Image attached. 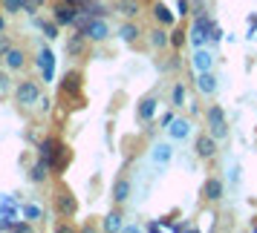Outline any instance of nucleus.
<instances>
[{
  "mask_svg": "<svg viewBox=\"0 0 257 233\" xmlns=\"http://www.w3.org/2000/svg\"><path fill=\"white\" fill-rule=\"evenodd\" d=\"M3 32H6V18L0 14V35H3Z\"/></svg>",
  "mask_w": 257,
  "mask_h": 233,
  "instance_id": "nucleus-42",
  "label": "nucleus"
},
{
  "mask_svg": "<svg viewBox=\"0 0 257 233\" xmlns=\"http://www.w3.org/2000/svg\"><path fill=\"white\" fill-rule=\"evenodd\" d=\"M32 224H35V222H29V219L24 216V222H21V219H15V222H12V230H18V233H26V230H32Z\"/></svg>",
  "mask_w": 257,
  "mask_h": 233,
  "instance_id": "nucleus-34",
  "label": "nucleus"
},
{
  "mask_svg": "<svg viewBox=\"0 0 257 233\" xmlns=\"http://www.w3.org/2000/svg\"><path fill=\"white\" fill-rule=\"evenodd\" d=\"M81 86H84L81 70H67L64 72V78L58 81V90H61L64 98H78V95H81Z\"/></svg>",
  "mask_w": 257,
  "mask_h": 233,
  "instance_id": "nucleus-4",
  "label": "nucleus"
},
{
  "mask_svg": "<svg viewBox=\"0 0 257 233\" xmlns=\"http://www.w3.org/2000/svg\"><path fill=\"white\" fill-rule=\"evenodd\" d=\"M47 6V0H29V6H26V12L24 14H29V18H38V12Z\"/></svg>",
  "mask_w": 257,
  "mask_h": 233,
  "instance_id": "nucleus-33",
  "label": "nucleus"
},
{
  "mask_svg": "<svg viewBox=\"0 0 257 233\" xmlns=\"http://www.w3.org/2000/svg\"><path fill=\"white\" fill-rule=\"evenodd\" d=\"M174 118H176V112H174V106H171V112H165V116L159 118V127H165V130H168V127H171V121H174Z\"/></svg>",
  "mask_w": 257,
  "mask_h": 233,
  "instance_id": "nucleus-37",
  "label": "nucleus"
},
{
  "mask_svg": "<svg viewBox=\"0 0 257 233\" xmlns=\"http://www.w3.org/2000/svg\"><path fill=\"white\" fill-rule=\"evenodd\" d=\"M9 46H12V44H9V40H6V35H0V58H3V55H6V52H9Z\"/></svg>",
  "mask_w": 257,
  "mask_h": 233,
  "instance_id": "nucleus-39",
  "label": "nucleus"
},
{
  "mask_svg": "<svg viewBox=\"0 0 257 233\" xmlns=\"http://www.w3.org/2000/svg\"><path fill=\"white\" fill-rule=\"evenodd\" d=\"M116 12L124 18V20H136L142 12V3L139 0H116Z\"/></svg>",
  "mask_w": 257,
  "mask_h": 233,
  "instance_id": "nucleus-20",
  "label": "nucleus"
},
{
  "mask_svg": "<svg viewBox=\"0 0 257 233\" xmlns=\"http://www.w3.org/2000/svg\"><path fill=\"white\" fill-rule=\"evenodd\" d=\"M0 60H3V58H0Z\"/></svg>",
  "mask_w": 257,
  "mask_h": 233,
  "instance_id": "nucleus-44",
  "label": "nucleus"
},
{
  "mask_svg": "<svg viewBox=\"0 0 257 233\" xmlns=\"http://www.w3.org/2000/svg\"><path fill=\"white\" fill-rule=\"evenodd\" d=\"M21 216H26L29 222H41V219H44V208H41V204H32V202H24Z\"/></svg>",
  "mask_w": 257,
  "mask_h": 233,
  "instance_id": "nucleus-28",
  "label": "nucleus"
},
{
  "mask_svg": "<svg viewBox=\"0 0 257 233\" xmlns=\"http://www.w3.org/2000/svg\"><path fill=\"white\" fill-rule=\"evenodd\" d=\"M116 35L121 38L124 44H136V40L142 38V29H139V24H136V20H124V24L118 26Z\"/></svg>",
  "mask_w": 257,
  "mask_h": 233,
  "instance_id": "nucleus-21",
  "label": "nucleus"
},
{
  "mask_svg": "<svg viewBox=\"0 0 257 233\" xmlns=\"http://www.w3.org/2000/svg\"><path fill=\"white\" fill-rule=\"evenodd\" d=\"M35 66H38V72H41L44 84H55V52H52L49 46H41V49H38Z\"/></svg>",
  "mask_w": 257,
  "mask_h": 233,
  "instance_id": "nucleus-3",
  "label": "nucleus"
},
{
  "mask_svg": "<svg viewBox=\"0 0 257 233\" xmlns=\"http://www.w3.org/2000/svg\"><path fill=\"white\" fill-rule=\"evenodd\" d=\"M159 228H165V222H148V230H159Z\"/></svg>",
  "mask_w": 257,
  "mask_h": 233,
  "instance_id": "nucleus-41",
  "label": "nucleus"
},
{
  "mask_svg": "<svg viewBox=\"0 0 257 233\" xmlns=\"http://www.w3.org/2000/svg\"><path fill=\"white\" fill-rule=\"evenodd\" d=\"M55 210H58V216L64 219H72L75 213H78V198L72 196L70 187H61L58 196H55Z\"/></svg>",
  "mask_w": 257,
  "mask_h": 233,
  "instance_id": "nucleus-6",
  "label": "nucleus"
},
{
  "mask_svg": "<svg viewBox=\"0 0 257 233\" xmlns=\"http://www.w3.org/2000/svg\"><path fill=\"white\" fill-rule=\"evenodd\" d=\"M81 32L87 35V40H90V44H104V40H110V38H113V26H110V20H107V18H90Z\"/></svg>",
  "mask_w": 257,
  "mask_h": 233,
  "instance_id": "nucleus-2",
  "label": "nucleus"
},
{
  "mask_svg": "<svg viewBox=\"0 0 257 233\" xmlns=\"http://www.w3.org/2000/svg\"><path fill=\"white\" fill-rule=\"evenodd\" d=\"M9 92H15V84L9 78V70H6V72H0V98H6Z\"/></svg>",
  "mask_w": 257,
  "mask_h": 233,
  "instance_id": "nucleus-30",
  "label": "nucleus"
},
{
  "mask_svg": "<svg viewBox=\"0 0 257 233\" xmlns=\"http://www.w3.org/2000/svg\"><path fill=\"white\" fill-rule=\"evenodd\" d=\"M64 3H72V6H81V0H64Z\"/></svg>",
  "mask_w": 257,
  "mask_h": 233,
  "instance_id": "nucleus-43",
  "label": "nucleus"
},
{
  "mask_svg": "<svg viewBox=\"0 0 257 233\" xmlns=\"http://www.w3.org/2000/svg\"><path fill=\"white\" fill-rule=\"evenodd\" d=\"M185 104H188V86L182 81H176L174 90H171V106L174 110H182Z\"/></svg>",
  "mask_w": 257,
  "mask_h": 233,
  "instance_id": "nucleus-23",
  "label": "nucleus"
},
{
  "mask_svg": "<svg viewBox=\"0 0 257 233\" xmlns=\"http://www.w3.org/2000/svg\"><path fill=\"white\" fill-rule=\"evenodd\" d=\"M32 20H35V26L44 32V38H47V40H55V38H58V32L64 29V26L55 24V20H41V18H32Z\"/></svg>",
  "mask_w": 257,
  "mask_h": 233,
  "instance_id": "nucleus-25",
  "label": "nucleus"
},
{
  "mask_svg": "<svg viewBox=\"0 0 257 233\" xmlns=\"http://www.w3.org/2000/svg\"><path fill=\"white\" fill-rule=\"evenodd\" d=\"M171 158H174V144H171V141H156L151 147V162L156 164V167H168Z\"/></svg>",
  "mask_w": 257,
  "mask_h": 233,
  "instance_id": "nucleus-12",
  "label": "nucleus"
},
{
  "mask_svg": "<svg viewBox=\"0 0 257 233\" xmlns=\"http://www.w3.org/2000/svg\"><path fill=\"white\" fill-rule=\"evenodd\" d=\"M151 46H153V49L171 46V32H168V26H159V24H156V29L151 32Z\"/></svg>",
  "mask_w": 257,
  "mask_h": 233,
  "instance_id": "nucleus-22",
  "label": "nucleus"
},
{
  "mask_svg": "<svg viewBox=\"0 0 257 233\" xmlns=\"http://www.w3.org/2000/svg\"><path fill=\"white\" fill-rule=\"evenodd\" d=\"M231 184L234 187L240 184V167H234V170H231Z\"/></svg>",
  "mask_w": 257,
  "mask_h": 233,
  "instance_id": "nucleus-40",
  "label": "nucleus"
},
{
  "mask_svg": "<svg viewBox=\"0 0 257 233\" xmlns=\"http://www.w3.org/2000/svg\"><path fill=\"white\" fill-rule=\"evenodd\" d=\"M168 136H171V141H185L191 136V121L182 116H176L171 121V127H168Z\"/></svg>",
  "mask_w": 257,
  "mask_h": 233,
  "instance_id": "nucleus-18",
  "label": "nucleus"
},
{
  "mask_svg": "<svg viewBox=\"0 0 257 233\" xmlns=\"http://www.w3.org/2000/svg\"><path fill=\"white\" fill-rule=\"evenodd\" d=\"M197 90L202 95H217V90H220V81H217V75L214 72H197Z\"/></svg>",
  "mask_w": 257,
  "mask_h": 233,
  "instance_id": "nucleus-17",
  "label": "nucleus"
},
{
  "mask_svg": "<svg viewBox=\"0 0 257 233\" xmlns=\"http://www.w3.org/2000/svg\"><path fill=\"white\" fill-rule=\"evenodd\" d=\"M121 219H124L121 210H110V213L104 216V222H101V228H104V230H121V228H124Z\"/></svg>",
  "mask_w": 257,
  "mask_h": 233,
  "instance_id": "nucleus-27",
  "label": "nucleus"
},
{
  "mask_svg": "<svg viewBox=\"0 0 257 233\" xmlns=\"http://www.w3.org/2000/svg\"><path fill=\"white\" fill-rule=\"evenodd\" d=\"M222 121H228L222 104H211L208 110H205V127H214V124H222Z\"/></svg>",
  "mask_w": 257,
  "mask_h": 233,
  "instance_id": "nucleus-26",
  "label": "nucleus"
},
{
  "mask_svg": "<svg viewBox=\"0 0 257 233\" xmlns=\"http://www.w3.org/2000/svg\"><path fill=\"white\" fill-rule=\"evenodd\" d=\"M41 84L35 78H21L15 84V101L18 106H38V98H41Z\"/></svg>",
  "mask_w": 257,
  "mask_h": 233,
  "instance_id": "nucleus-1",
  "label": "nucleus"
},
{
  "mask_svg": "<svg viewBox=\"0 0 257 233\" xmlns=\"http://www.w3.org/2000/svg\"><path fill=\"white\" fill-rule=\"evenodd\" d=\"M0 3H3V12L6 14H21L29 6V0H0Z\"/></svg>",
  "mask_w": 257,
  "mask_h": 233,
  "instance_id": "nucleus-29",
  "label": "nucleus"
},
{
  "mask_svg": "<svg viewBox=\"0 0 257 233\" xmlns=\"http://www.w3.org/2000/svg\"><path fill=\"white\" fill-rule=\"evenodd\" d=\"M217 144H220V141L205 130V132H199L197 138H194V156L202 158V162H211V158L217 156Z\"/></svg>",
  "mask_w": 257,
  "mask_h": 233,
  "instance_id": "nucleus-5",
  "label": "nucleus"
},
{
  "mask_svg": "<svg viewBox=\"0 0 257 233\" xmlns=\"http://www.w3.org/2000/svg\"><path fill=\"white\" fill-rule=\"evenodd\" d=\"M90 46V40L84 35L81 29H75L72 35H67V44H64V52H67V58H81L84 52Z\"/></svg>",
  "mask_w": 257,
  "mask_h": 233,
  "instance_id": "nucleus-10",
  "label": "nucleus"
},
{
  "mask_svg": "<svg viewBox=\"0 0 257 233\" xmlns=\"http://www.w3.org/2000/svg\"><path fill=\"white\" fill-rule=\"evenodd\" d=\"M159 112V95H145V98H139V104H136V121H142V124H151L153 116Z\"/></svg>",
  "mask_w": 257,
  "mask_h": 233,
  "instance_id": "nucleus-7",
  "label": "nucleus"
},
{
  "mask_svg": "<svg viewBox=\"0 0 257 233\" xmlns=\"http://www.w3.org/2000/svg\"><path fill=\"white\" fill-rule=\"evenodd\" d=\"M110 196H113V204H124V202L133 196V184H130L127 176H118L116 182H113V190H110Z\"/></svg>",
  "mask_w": 257,
  "mask_h": 233,
  "instance_id": "nucleus-13",
  "label": "nucleus"
},
{
  "mask_svg": "<svg viewBox=\"0 0 257 233\" xmlns=\"http://www.w3.org/2000/svg\"><path fill=\"white\" fill-rule=\"evenodd\" d=\"M191 66H194V72H208V70H214V55H211V49H208V46L194 49Z\"/></svg>",
  "mask_w": 257,
  "mask_h": 233,
  "instance_id": "nucleus-16",
  "label": "nucleus"
},
{
  "mask_svg": "<svg viewBox=\"0 0 257 233\" xmlns=\"http://www.w3.org/2000/svg\"><path fill=\"white\" fill-rule=\"evenodd\" d=\"M78 6H72V3H64V0H58L55 6H52V20L61 26H75V18H78Z\"/></svg>",
  "mask_w": 257,
  "mask_h": 233,
  "instance_id": "nucleus-8",
  "label": "nucleus"
},
{
  "mask_svg": "<svg viewBox=\"0 0 257 233\" xmlns=\"http://www.w3.org/2000/svg\"><path fill=\"white\" fill-rule=\"evenodd\" d=\"M225 196V182H222L220 176H208L205 182H202V198L205 202H220V198Z\"/></svg>",
  "mask_w": 257,
  "mask_h": 233,
  "instance_id": "nucleus-11",
  "label": "nucleus"
},
{
  "mask_svg": "<svg viewBox=\"0 0 257 233\" xmlns=\"http://www.w3.org/2000/svg\"><path fill=\"white\" fill-rule=\"evenodd\" d=\"M61 147H64V141H61V138H55V136H44V138L38 141V158H44V162L55 164Z\"/></svg>",
  "mask_w": 257,
  "mask_h": 233,
  "instance_id": "nucleus-9",
  "label": "nucleus"
},
{
  "mask_svg": "<svg viewBox=\"0 0 257 233\" xmlns=\"http://www.w3.org/2000/svg\"><path fill=\"white\" fill-rule=\"evenodd\" d=\"M185 44H188V32H182V29H171V46L182 49Z\"/></svg>",
  "mask_w": 257,
  "mask_h": 233,
  "instance_id": "nucleus-32",
  "label": "nucleus"
},
{
  "mask_svg": "<svg viewBox=\"0 0 257 233\" xmlns=\"http://www.w3.org/2000/svg\"><path fill=\"white\" fill-rule=\"evenodd\" d=\"M208 132H211V136H214L217 141H225L231 130H228V121H222V124H214V127H208Z\"/></svg>",
  "mask_w": 257,
  "mask_h": 233,
  "instance_id": "nucleus-31",
  "label": "nucleus"
},
{
  "mask_svg": "<svg viewBox=\"0 0 257 233\" xmlns=\"http://www.w3.org/2000/svg\"><path fill=\"white\" fill-rule=\"evenodd\" d=\"M3 66L9 72H21L26 66V52L24 46H9V52L3 55Z\"/></svg>",
  "mask_w": 257,
  "mask_h": 233,
  "instance_id": "nucleus-14",
  "label": "nucleus"
},
{
  "mask_svg": "<svg viewBox=\"0 0 257 233\" xmlns=\"http://www.w3.org/2000/svg\"><path fill=\"white\" fill-rule=\"evenodd\" d=\"M49 176H52V164L44 162V158H38V162L29 167V182H32V184H44Z\"/></svg>",
  "mask_w": 257,
  "mask_h": 233,
  "instance_id": "nucleus-19",
  "label": "nucleus"
},
{
  "mask_svg": "<svg viewBox=\"0 0 257 233\" xmlns=\"http://www.w3.org/2000/svg\"><path fill=\"white\" fill-rule=\"evenodd\" d=\"M222 40H225V32L214 24V29H211V46H217V44H222Z\"/></svg>",
  "mask_w": 257,
  "mask_h": 233,
  "instance_id": "nucleus-35",
  "label": "nucleus"
},
{
  "mask_svg": "<svg viewBox=\"0 0 257 233\" xmlns=\"http://www.w3.org/2000/svg\"><path fill=\"white\" fill-rule=\"evenodd\" d=\"M70 162H72V150H70V144H64V147H61V152H58V158H55V164H52V173L64 176V170L70 167Z\"/></svg>",
  "mask_w": 257,
  "mask_h": 233,
  "instance_id": "nucleus-24",
  "label": "nucleus"
},
{
  "mask_svg": "<svg viewBox=\"0 0 257 233\" xmlns=\"http://www.w3.org/2000/svg\"><path fill=\"white\" fill-rule=\"evenodd\" d=\"M151 14H153V20H156V24H159V26H168V29H174L176 18H179V14L171 12L165 3H153V6H151Z\"/></svg>",
  "mask_w": 257,
  "mask_h": 233,
  "instance_id": "nucleus-15",
  "label": "nucleus"
},
{
  "mask_svg": "<svg viewBox=\"0 0 257 233\" xmlns=\"http://www.w3.org/2000/svg\"><path fill=\"white\" fill-rule=\"evenodd\" d=\"M188 12H191V0H176V14L185 18Z\"/></svg>",
  "mask_w": 257,
  "mask_h": 233,
  "instance_id": "nucleus-36",
  "label": "nucleus"
},
{
  "mask_svg": "<svg viewBox=\"0 0 257 233\" xmlns=\"http://www.w3.org/2000/svg\"><path fill=\"white\" fill-rule=\"evenodd\" d=\"M38 110H41V112H49V110H52V101H49L47 95H41V98H38Z\"/></svg>",
  "mask_w": 257,
  "mask_h": 233,
  "instance_id": "nucleus-38",
  "label": "nucleus"
}]
</instances>
